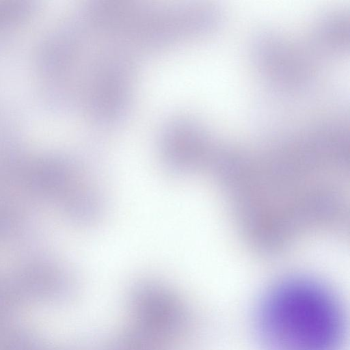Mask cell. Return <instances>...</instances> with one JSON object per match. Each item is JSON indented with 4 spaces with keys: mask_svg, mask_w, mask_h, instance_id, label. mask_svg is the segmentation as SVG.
<instances>
[{
    "mask_svg": "<svg viewBox=\"0 0 350 350\" xmlns=\"http://www.w3.org/2000/svg\"><path fill=\"white\" fill-rule=\"evenodd\" d=\"M133 303L147 334H172L184 323L185 314L178 301L157 284L139 285L134 291Z\"/></svg>",
    "mask_w": 350,
    "mask_h": 350,
    "instance_id": "7a4b0ae2",
    "label": "cell"
},
{
    "mask_svg": "<svg viewBox=\"0 0 350 350\" xmlns=\"http://www.w3.org/2000/svg\"><path fill=\"white\" fill-rule=\"evenodd\" d=\"M197 129L191 121L177 118L162 130L159 151L163 162L172 172L180 174L191 167L196 150Z\"/></svg>",
    "mask_w": 350,
    "mask_h": 350,
    "instance_id": "3957f363",
    "label": "cell"
},
{
    "mask_svg": "<svg viewBox=\"0 0 350 350\" xmlns=\"http://www.w3.org/2000/svg\"><path fill=\"white\" fill-rule=\"evenodd\" d=\"M336 297L309 279L282 282L264 297L256 328L266 350H339L345 318Z\"/></svg>",
    "mask_w": 350,
    "mask_h": 350,
    "instance_id": "6da1fadb",
    "label": "cell"
}]
</instances>
